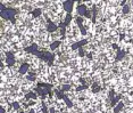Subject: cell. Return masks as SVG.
Returning <instances> with one entry per match:
<instances>
[{"mask_svg":"<svg viewBox=\"0 0 133 113\" xmlns=\"http://www.w3.org/2000/svg\"><path fill=\"white\" fill-rule=\"evenodd\" d=\"M17 14V10L14 8H7L3 12H0V16L2 17L3 20H9L13 23H15V16Z\"/></svg>","mask_w":133,"mask_h":113,"instance_id":"obj_1","label":"cell"},{"mask_svg":"<svg viewBox=\"0 0 133 113\" xmlns=\"http://www.w3.org/2000/svg\"><path fill=\"white\" fill-rule=\"evenodd\" d=\"M25 50H26L27 53L33 54V55H35V56L39 57L40 60L43 61V58H44V53H46V51H40V50H39V46H38L37 43H33V45H31V46L27 47Z\"/></svg>","mask_w":133,"mask_h":113,"instance_id":"obj_2","label":"cell"},{"mask_svg":"<svg viewBox=\"0 0 133 113\" xmlns=\"http://www.w3.org/2000/svg\"><path fill=\"white\" fill-rule=\"evenodd\" d=\"M5 61H6V64L8 66H14L15 63H16V60H15V56L13 55V53H10V51H6L5 53Z\"/></svg>","mask_w":133,"mask_h":113,"instance_id":"obj_3","label":"cell"},{"mask_svg":"<svg viewBox=\"0 0 133 113\" xmlns=\"http://www.w3.org/2000/svg\"><path fill=\"white\" fill-rule=\"evenodd\" d=\"M63 7L67 13L71 14L72 12H73V8H74V1L73 0H66V1H64L63 2Z\"/></svg>","mask_w":133,"mask_h":113,"instance_id":"obj_4","label":"cell"},{"mask_svg":"<svg viewBox=\"0 0 133 113\" xmlns=\"http://www.w3.org/2000/svg\"><path fill=\"white\" fill-rule=\"evenodd\" d=\"M76 24H77V26H79V29H80V32L82 36H87V30H85V27L83 26V18L81 16L76 17Z\"/></svg>","mask_w":133,"mask_h":113,"instance_id":"obj_5","label":"cell"},{"mask_svg":"<svg viewBox=\"0 0 133 113\" xmlns=\"http://www.w3.org/2000/svg\"><path fill=\"white\" fill-rule=\"evenodd\" d=\"M89 42L87 39H84V40H81V41H77V42H74L73 45H72V49L73 50H77V49H80V48H82L83 46H85L87 43Z\"/></svg>","mask_w":133,"mask_h":113,"instance_id":"obj_6","label":"cell"},{"mask_svg":"<svg viewBox=\"0 0 133 113\" xmlns=\"http://www.w3.org/2000/svg\"><path fill=\"white\" fill-rule=\"evenodd\" d=\"M29 70H30V65L27 63H23L20 66V69H18V73L24 75V74H26L27 72H29Z\"/></svg>","mask_w":133,"mask_h":113,"instance_id":"obj_7","label":"cell"},{"mask_svg":"<svg viewBox=\"0 0 133 113\" xmlns=\"http://www.w3.org/2000/svg\"><path fill=\"white\" fill-rule=\"evenodd\" d=\"M87 13H88V9H87L85 5H79L77 6V14H79V16L83 17V16H85Z\"/></svg>","mask_w":133,"mask_h":113,"instance_id":"obj_8","label":"cell"},{"mask_svg":"<svg viewBox=\"0 0 133 113\" xmlns=\"http://www.w3.org/2000/svg\"><path fill=\"white\" fill-rule=\"evenodd\" d=\"M53 60H55V56H53L52 53H50V51H46V53H44V58H43V61L48 62V63H49V65H51V64H52Z\"/></svg>","mask_w":133,"mask_h":113,"instance_id":"obj_9","label":"cell"},{"mask_svg":"<svg viewBox=\"0 0 133 113\" xmlns=\"http://www.w3.org/2000/svg\"><path fill=\"white\" fill-rule=\"evenodd\" d=\"M57 29H58V26L53 22H51V21L48 22V25H47V31L48 32H55V31H57Z\"/></svg>","mask_w":133,"mask_h":113,"instance_id":"obj_10","label":"cell"},{"mask_svg":"<svg viewBox=\"0 0 133 113\" xmlns=\"http://www.w3.org/2000/svg\"><path fill=\"white\" fill-rule=\"evenodd\" d=\"M126 55V51L122 49H117V55H116V61H122Z\"/></svg>","mask_w":133,"mask_h":113,"instance_id":"obj_11","label":"cell"},{"mask_svg":"<svg viewBox=\"0 0 133 113\" xmlns=\"http://www.w3.org/2000/svg\"><path fill=\"white\" fill-rule=\"evenodd\" d=\"M123 107H124V103L121 100V102H118V103L116 104V106L114 107V113H118L121 112V111L123 110Z\"/></svg>","mask_w":133,"mask_h":113,"instance_id":"obj_12","label":"cell"},{"mask_svg":"<svg viewBox=\"0 0 133 113\" xmlns=\"http://www.w3.org/2000/svg\"><path fill=\"white\" fill-rule=\"evenodd\" d=\"M38 95L35 93H33V91H30V93H27L26 95H25V98L26 100H38Z\"/></svg>","mask_w":133,"mask_h":113,"instance_id":"obj_13","label":"cell"},{"mask_svg":"<svg viewBox=\"0 0 133 113\" xmlns=\"http://www.w3.org/2000/svg\"><path fill=\"white\" fill-rule=\"evenodd\" d=\"M63 100L65 102V104H66L67 107H70V109H71V107H73V102H72V100H71L70 98L66 96V95H63Z\"/></svg>","mask_w":133,"mask_h":113,"instance_id":"obj_14","label":"cell"},{"mask_svg":"<svg viewBox=\"0 0 133 113\" xmlns=\"http://www.w3.org/2000/svg\"><path fill=\"white\" fill-rule=\"evenodd\" d=\"M121 98H122V95H117L116 97H114L113 100H112V103H110V105L113 107L116 106V104L118 103V102H121Z\"/></svg>","mask_w":133,"mask_h":113,"instance_id":"obj_15","label":"cell"},{"mask_svg":"<svg viewBox=\"0 0 133 113\" xmlns=\"http://www.w3.org/2000/svg\"><path fill=\"white\" fill-rule=\"evenodd\" d=\"M60 45H61V41H59V40H58V41H55V42H52L51 45H50V49H51V50L57 49Z\"/></svg>","mask_w":133,"mask_h":113,"instance_id":"obj_16","label":"cell"},{"mask_svg":"<svg viewBox=\"0 0 133 113\" xmlns=\"http://www.w3.org/2000/svg\"><path fill=\"white\" fill-rule=\"evenodd\" d=\"M41 13H42V10L40 8H37V9H34L32 12V15H33V17H39L41 15Z\"/></svg>","mask_w":133,"mask_h":113,"instance_id":"obj_17","label":"cell"},{"mask_svg":"<svg viewBox=\"0 0 133 113\" xmlns=\"http://www.w3.org/2000/svg\"><path fill=\"white\" fill-rule=\"evenodd\" d=\"M130 9H131L130 5L126 3L125 6H123V14H129V13H130Z\"/></svg>","mask_w":133,"mask_h":113,"instance_id":"obj_18","label":"cell"},{"mask_svg":"<svg viewBox=\"0 0 133 113\" xmlns=\"http://www.w3.org/2000/svg\"><path fill=\"white\" fill-rule=\"evenodd\" d=\"M71 21H72V15H71V14H67L66 17H65V25H68Z\"/></svg>","mask_w":133,"mask_h":113,"instance_id":"obj_19","label":"cell"},{"mask_svg":"<svg viewBox=\"0 0 133 113\" xmlns=\"http://www.w3.org/2000/svg\"><path fill=\"white\" fill-rule=\"evenodd\" d=\"M38 87H43V88H47V89H51V85L49 83H38Z\"/></svg>","mask_w":133,"mask_h":113,"instance_id":"obj_20","label":"cell"},{"mask_svg":"<svg viewBox=\"0 0 133 113\" xmlns=\"http://www.w3.org/2000/svg\"><path fill=\"white\" fill-rule=\"evenodd\" d=\"M89 88V86H87V85H83V86H79L76 88V91H81V90H84V89H88Z\"/></svg>","mask_w":133,"mask_h":113,"instance_id":"obj_21","label":"cell"},{"mask_svg":"<svg viewBox=\"0 0 133 113\" xmlns=\"http://www.w3.org/2000/svg\"><path fill=\"white\" fill-rule=\"evenodd\" d=\"M70 89H71V85H67V83H66V85H64V86H63L61 91H63V93H64V91H68Z\"/></svg>","mask_w":133,"mask_h":113,"instance_id":"obj_22","label":"cell"},{"mask_svg":"<svg viewBox=\"0 0 133 113\" xmlns=\"http://www.w3.org/2000/svg\"><path fill=\"white\" fill-rule=\"evenodd\" d=\"M11 105H13V107L15 109V110H20V105L18 103H17V102H14V103L11 104Z\"/></svg>","mask_w":133,"mask_h":113,"instance_id":"obj_23","label":"cell"},{"mask_svg":"<svg viewBox=\"0 0 133 113\" xmlns=\"http://www.w3.org/2000/svg\"><path fill=\"white\" fill-rule=\"evenodd\" d=\"M26 78H27V80H30V81H35V80H37V78H35L33 74H31V75H27Z\"/></svg>","mask_w":133,"mask_h":113,"instance_id":"obj_24","label":"cell"},{"mask_svg":"<svg viewBox=\"0 0 133 113\" xmlns=\"http://www.w3.org/2000/svg\"><path fill=\"white\" fill-rule=\"evenodd\" d=\"M79 55H80L81 57H82V56H84V55H85V53H84V50L82 49V48H80V49H79Z\"/></svg>","mask_w":133,"mask_h":113,"instance_id":"obj_25","label":"cell"},{"mask_svg":"<svg viewBox=\"0 0 133 113\" xmlns=\"http://www.w3.org/2000/svg\"><path fill=\"white\" fill-rule=\"evenodd\" d=\"M7 8L5 7V5L3 3H0V12H3V10H6Z\"/></svg>","mask_w":133,"mask_h":113,"instance_id":"obj_26","label":"cell"},{"mask_svg":"<svg viewBox=\"0 0 133 113\" xmlns=\"http://www.w3.org/2000/svg\"><path fill=\"white\" fill-rule=\"evenodd\" d=\"M42 112H43V113H49V111L47 110V107L44 106V105H43V107H42Z\"/></svg>","mask_w":133,"mask_h":113,"instance_id":"obj_27","label":"cell"},{"mask_svg":"<svg viewBox=\"0 0 133 113\" xmlns=\"http://www.w3.org/2000/svg\"><path fill=\"white\" fill-rule=\"evenodd\" d=\"M109 97H110V100H113V98H114V91H113V90L109 93Z\"/></svg>","mask_w":133,"mask_h":113,"instance_id":"obj_28","label":"cell"},{"mask_svg":"<svg viewBox=\"0 0 133 113\" xmlns=\"http://www.w3.org/2000/svg\"><path fill=\"white\" fill-rule=\"evenodd\" d=\"M85 17H88V18H90V17H91V12H89V10H88V13L85 14Z\"/></svg>","mask_w":133,"mask_h":113,"instance_id":"obj_29","label":"cell"},{"mask_svg":"<svg viewBox=\"0 0 133 113\" xmlns=\"http://www.w3.org/2000/svg\"><path fill=\"white\" fill-rule=\"evenodd\" d=\"M0 113H6V110H5V107H1V111H0Z\"/></svg>","mask_w":133,"mask_h":113,"instance_id":"obj_30","label":"cell"},{"mask_svg":"<svg viewBox=\"0 0 133 113\" xmlns=\"http://www.w3.org/2000/svg\"><path fill=\"white\" fill-rule=\"evenodd\" d=\"M50 113H56V110H55V109H50Z\"/></svg>","mask_w":133,"mask_h":113,"instance_id":"obj_31","label":"cell"},{"mask_svg":"<svg viewBox=\"0 0 133 113\" xmlns=\"http://www.w3.org/2000/svg\"><path fill=\"white\" fill-rule=\"evenodd\" d=\"M30 113H34V111H33V110H31V111H30Z\"/></svg>","mask_w":133,"mask_h":113,"instance_id":"obj_32","label":"cell"}]
</instances>
